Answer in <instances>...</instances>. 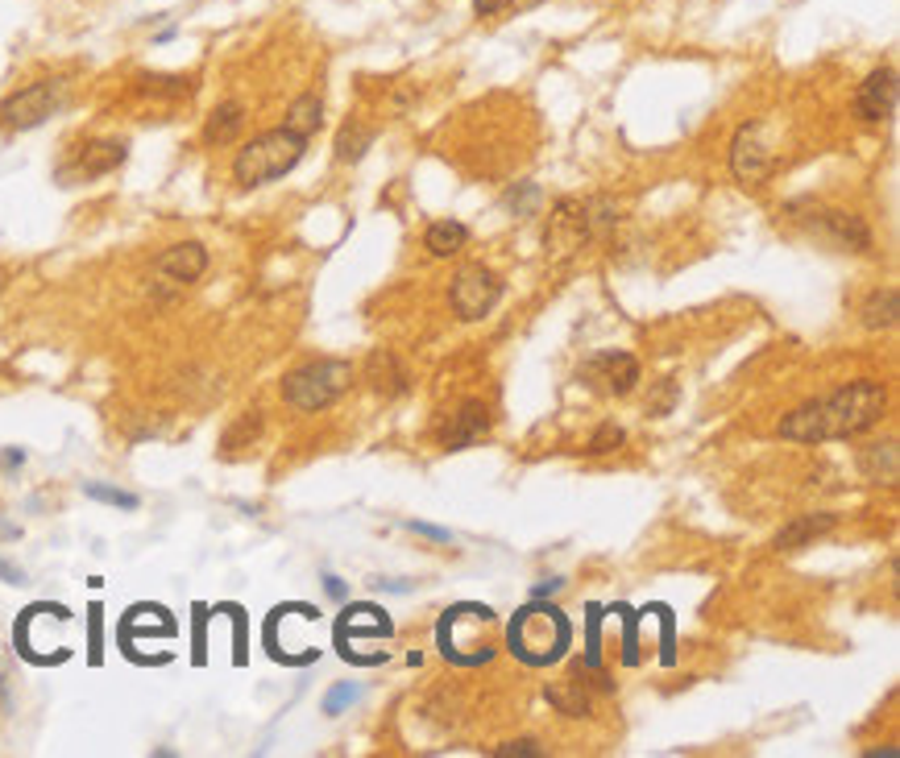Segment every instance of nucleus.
Wrapping results in <instances>:
<instances>
[{
	"mask_svg": "<svg viewBox=\"0 0 900 758\" xmlns=\"http://www.w3.org/2000/svg\"><path fill=\"white\" fill-rule=\"evenodd\" d=\"M71 96V80L55 75V80L25 83L22 92H13L9 100H0V129L9 133H25V129H38L46 124Z\"/></svg>",
	"mask_w": 900,
	"mask_h": 758,
	"instance_id": "39448f33",
	"label": "nucleus"
},
{
	"mask_svg": "<svg viewBox=\"0 0 900 758\" xmlns=\"http://www.w3.org/2000/svg\"><path fill=\"white\" fill-rule=\"evenodd\" d=\"M303 149H308V137H299L291 129L257 133L253 142L241 145V154L232 163V179L241 187H266L283 175H291L303 158Z\"/></svg>",
	"mask_w": 900,
	"mask_h": 758,
	"instance_id": "7ed1b4c3",
	"label": "nucleus"
},
{
	"mask_svg": "<svg viewBox=\"0 0 900 758\" xmlns=\"http://www.w3.org/2000/svg\"><path fill=\"white\" fill-rule=\"evenodd\" d=\"M407 527H411L416 534H428V539H436V543H453V534L440 531V527H428V522H407Z\"/></svg>",
	"mask_w": 900,
	"mask_h": 758,
	"instance_id": "7c9ffc66",
	"label": "nucleus"
},
{
	"mask_svg": "<svg viewBox=\"0 0 900 758\" xmlns=\"http://www.w3.org/2000/svg\"><path fill=\"white\" fill-rule=\"evenodd\" d=\"M357 700V688L353 684H336L333 693H328V697H324V713H340V709H345V705H353Z\"/></svg>",
	"mask_w": 900,
	"mask_h": 758,
	"instance_id": "c85d7f7f",
	"label": "nucleus"
},
{
	"mask_svg": "<svg viewBox=\"0 0 900 758\" xmlns=\"http://www.w3.org/2000/svg\"><path fill=\"white\" fill-rule=\"evenodd\" d=\"M731 170L739 183H764L776 170V149L768 142V129L759 121L743 124L731 142Z\"/></svg>",
	"mask_w": 900,
	"mask_h": 758,
	"instance_id": "0eeeda50",
	"label": "nucleus"
},
{
	"mask_svg": "<svg viewBox=\"0 0 900 758\" xmlns=\"http://www.w3.org/2000/svg\"><path fill=\"white\" fill-rule=\"evenodd\" d=\"M859 472H863L867 481H876V485H897V477H900L897 444H892V440H884V444H867V448H859Z\"/></svg>",
	"mask_w": 900,
	"mask_h": 758,
	"instance_id": "dca6fc26",
	"label": "nucleus"
},
{
	"mask_svg": "<svg viewBox=\"0 0 900 758\" xmlns=\"http://www.w3.org/2000/svg\"><path fill=\"white\" fill-rule=\"evenodd\" d=\"M257 435H262V410H245V414H237V423L225 431V440H220V452H225V456H232V452L250 448Z\"/></svg>",
	"mask_w": 900,
	"mask_h": 758,
	"instance_id": "4be33fe9",
	"label": "nucleus"
},
{
	"mask_svg": "<svg viewBox=\"0 0 900 758\" xmlns=\"http://www.w3.org/2000/svg\"><path fill=\"white\" fill-rule=\"evenodd\" d=\"M681 402V382H672V377H664L660 386H656V394L648 398V414L651 419H664V414H672V407Z\"/></svg>",
	"mask_w": 900,
	"mask_h": 758,
	"instance_id": "393cba45",
	"label": "nucleus"
},
{
	"mask_svg": "<svg viewBox=\"0 0 900 758\" xmlns=\"http://www.w3.org/2000/svg\"><path fill=\"white\" fill-rule=\"evenodd\" d=\"M320 124H324V100H320L315 92L295 96L291 108H287V121H283V129H291V133H299V137H308V142H312L315 133H320Z\"/></svg>",
	"mask_w": 900,
	"mask_h": 758,
	"instance_id": "6ab92c4d",
	"label": "nucleus"
},
{
	"mask_svg": "<svg viewBox=\"0 0 900 758\" xmlns=\"http://www.w3.org/2000/svg\"><path fill=\"white\" fill-rule=\"evenodd\" d=\"M586 377H598L602 389H610V394H631L635 382H639V361L623 349L598 352L586 365Z\"/></svg>",
	"mask_w": 900,
	"mask_h": 758,
	"instance_id": "9d476101",
	"label": "nucleus"
},
{
	"mask_svg": "<svg viewBox=\"0 0 900 758\" xmlns=\"http://www.w3.org/2000/svg\"><path fill=\"white\" fill-rule=\"evenodd\" d=\"M125 154H129L125 142H92L80 149L75 175H80V179H100V175H108V170H117V166L125 163Z\"/></svg>",
	"mask_w": 900,
	"mask_h": 758,
	"instance_id": "f3484780",
	"label": "nucleus"
},
{
	"mask_svg": "<svg viewBox=\"0 0 900 758\" xmlns=\"http://www.w3.org/2000/svg\"><path fill=\"white\" fill-rule=\"evenodd\" d=\"M568 642H573V622L565 617L561 605H552L544 597L527 601L524 610L511 617V626H506V647H511L515 659H524L527 667L561 663Z\"/></svg>",
	"mask_w": 900,
	"mask_h": 758,
	"instance_id": "f03ea898",
	"label": "nucleus"
},
{
	"mask_svg": "<svg viewBox=\"0 0 900 758\" xmlns=\"http://www.w3.org/2000/svg\"><path fill=\"white\" fill-rule=\"evenodd\" d=\"M511 0H473V13L478 17H494V13H503Z\"/></svg>",
	"mask_w": 900,
	"mask_h": 758,
	"instance_id": "c756f323",
	"label": "nucleus"
},
{
	"mask_svg": "<svg viewBox=\"0 0 900 758\" xmlns=\"http://www.w3.org/2000/svg\"><path fill=\"white\" fill-rule=\"evenodd\" d=\"M897 290L884 287V290H872L867 294V303H863V328L867 332H884L897 324Z\"/></svg>",
	"mask_w": 900,
	"mask_h": 758,
	"instance_id": "412c9836",
	"label": "nucleus"
},
{
	"mask_svg": "<svg viewBox=\"0 0 900 758\" xmlns=\"http://www.w3.org/2000/svg\"><path fill=\"white\" fill-rule=\"evenodd\" d=\"M855 112L859 121H892L897 112V71L892 67H876L867 80L859 83L855 96Z\"/></svg>",
	"mask_w": 900,
	"mask_h": 758,
	"instance_id": "6e6552de",
	"label": "nucleus"
},
{
	"mask_svg": "<svg viewBox=\"0 0 900 758\" xmlns=\"http://www.w3.org/2000/svg\"><path fill=\"white\" fill-rule=\"evenodd\" d=\"M817 232L830 237L838 249H855V253H867V249H872V232H867V225H863L859 216H851V212H821V216H817Z\"/></svg>",
	"mask_w": 900,
	"mask_h": 758,
	"instance_id": "ddd939ff",
	"label": "nucleus"
},
{
	"mask_svg": "<svg viewBox=\"0 0 900 758\" xmlns=\"http://www.w3.org/2000/svg\"><path fill=\"white\" fill-rule=\"evenodd\" d=\"M84 493L92 497V502H105V506H117V510H137V506H142L137 493H125V490H117V485H100V481H87Z\"/></svg>",
	"mask_w": 900,
	"mask_h": 758,
	"instance_id": "b1692460",
	"label": "nucleus"
},
{
	"mask_svg": "<svg viewBox=\"0 0 900 758\" xmlns=\"http://www.w3.org/2000/svg\"><path fill=\"white\" fill-rule=\"evenodd\" d=\"M469 245V228L461 220H436V225L423 232V249L432 257H457Z\"/></svg>",
	"mask_w": 900,
	"mask_h": 758,
	"instance_id": "aec40b11",
	"label": "nucleus"
},
{
	"mask_svg": "<svg viewBox=\"0 0 900 758\" xmlns=\"http://www.w3.org/2000/svg\"><path fill=\"white\" fill-rule=\"evenodd\" d=\"M485 435H490V410H485V402L469 398V402H461L457 414L440 428V444L448 452H465L473 448V444H482Z\"/></svg>",
	"mask_w": 900,
	"mask_h": 758,
	"instance_id": "1a4fd4ad",
	"label": "nucleus"
},
{
	"mask_svg": "<svg viewBox=\"0 0 900 758\" xmlns=\"http://www.w3.org/2000/svg\"><path fill=\"white\" fill-rule=\"evenodd\" d=\"M353 382V365L349 361H336V357H320V361H308L283 377V402L291 410H303V414H315V410H328L349 389Z\"/></svg>",
	"mask_w": 900,
	"mask_h": 758,
	"instance_id": "20e7f679",
	"label": "nucleus"
},
{
	"mask_svg": "<svg viewBox=\"0 0 900 758\" xmlns=\"http://www.w3.org/2000/svg\"><path fill=\"white\" fill-rule=\"evenodd\" d=\"M536 204H540V187L536 183H524L519 191H511V207H515V216H527Z\"/></svg>",
	"mask_w": 900,
	"mask_h": 758,
	"instance_id": "cd10ccee",
	"label": "nucleus"
},
{
	"mask_svg": "<svg viewBox=\"0 0 900 758\" xmlns=\"http://www.w3.org/2000/svg\"><path fill=\"white\" fill-rule=\"evenodd\" d=\"M499 299H503V278L485 266H465L453 278V290H448V303L457 311V320H469V324L485 320Z\"/></svg>",
	"mask_w": 900,
	"mask_h": 758,
	"instance_id": "423d86ee",
	"label": "nucleus"
},
{
	"mask_svg": "<svg viewBox=\"0 0 900 758\" xmlns=\"http://www.w3.org/2000/svg\"><path fill=\"white\" fill-rule=\"evenodd\" d=\"M835 514H796L789 527H780L772 539L776 552H796V548H809L817 534L835 531Z\"/></svg>",
	"mask_w": 900,
	"mask_h": 758,
	"instance_id": "2eb2a0df",
	"label": "nucleus"
},
{
	"mask_svg": "<svg viewBox=\"0 0 900 758\" xmlns=\"http://www.w3.org/2000/svg\"><path fill=\"white\" fill-rule=\"evenodd\" d=\"M245 129V104L225 100L212 108V117L204 121V142L208 145H232Z\"/></svg>",
	"mask_w": 900,
	"mask_h": 758,
	"instance_id": "a211bd4d",
	"label": "nucleus"
},
{
	"mask_svg": "<svg viewBox=\"0 0 900 758\" xmlns=\"http://www.w3.org/2000/svg\"><path fill=\"white\" fill-rule=\"evenodd\" d=\"M623 440H627V435H623V428H619V423H602V428L589 435L586 452H589V456H607V452H614L619 444H623Z\"/></svg>",
	"mask_w": 900,
	"mask_h": 758,
	"instance_id": "a878e982",
	"label": "nucleus"
},
{
	"mask_svg": "<svg viewBox=\"0 0 900 758\" xmlns=\"http://www.w3.org/2000/svg\"><path fill=\"white\" fill-rule=\"evenodd\" d=\"M0 576H4L9 585H25V573H22V568H13V564H4V560H0Z\"/></svg>",
	"mask_w": 900,
	"mask_h": 758,
	"instance_id": "2f4dec72",
	"label": "nucleus"
},
{
	"mask_svg": "<svg viewBox=\"0 0 900 758\" xmlns=\"http://www.w3.org/2000/svg\"><path fill=\"white\" fill-rule=\"evenodd\" d=\"M589 676H593V672H589L586 663H577L565 679H556V684L548 688V705H552L556 713H565V718H586L589 713Z\"/></svg>",
	"mask_w": 900,
	"mask_h": 758,
	"instance_id": "f8f14e48",
	"label": "nucleus"
},
{
	"mask_svg": "<svg viewBox=\"0 0 900 758\" xmlns=\"http://www.w3.org/2000/svg\"><path fill=\"white\" fill-rule=\"evenodd\" d=\"M22 460H25V452H22V448H13V452H4V456H0V465H9V469H17Z\"/></svg>",
	"mask_w": 900,
	"mask_h": 758,
	"instance_id": "72a5a7b5",
	"label": "nucleus"
},
{
	"mask_svg": "<svg viewBox=\"0 0 900 758\" xmlns=\"http://www.w3.org/2000/svg\"><path fill=\"white\" fill-rule=\"evenodd\" d=\"M0 287H4V278H0Z\"/></svg>",
	"mask_w": 900,
	"mask_h": 758,
	"instance_id": "f704fd0d",
	"label": "nucleus"
},
{
	"mask_svg": "<svg viewBox=\"0 0 900 758\" xmlns=\"http://www.w3.org/2000/svg\"><path fill=\"white\" fill-rule=\"evenodd\" d=\"M324 589H328V597H336V601H345V585H340L336 576H324Z\"/></svg>",
	"mask_w": 900,
	"mask_h": 758,
	"instance_id": "473e14b6",
	"label": "nucleus"
},
{
	"mask_svg": "<svg viewBox=\"0 0 900 758\" xmlns=\"http://www.w3.org/2000/svg\"><path fill=\"white\" fill-rule=\"evenodd\" d=\"M494 758H544V746H540L536 738H515V742H506V746H499Z\"/></svg>",
	"mask_w": 900,
	"mask_h": 758,
	"instance_id": "bb28decb",
	"label": "nucleus"
},
{
	"mask_svg": "<svg viewBox=\"0 0 900 758\" xmlns=\"http://www.w3.org/2000/svg\"><path fill=\"white\" fill-rule=\"evenodd\" d=\"M370 145H374V133H370V129H361V124H345V129H340V137H336V158H340V163H357Z\"/></svg>",
	"mask_w": 900,
	"mask_h": 758,
	"instance_id": "5701e85b",
	"label": "nucleus"
},
{
	"mask_svg": "<svg viewBox=\"0 0 900 758\" xmlns=\"http://www.w3.org/2000/svg\"><path fill=\"white\" fill-rule=\"evenodd\" d=\"M365 377H370V386H374L382 398H398V394H407V389H411V373L398 365V357L391 349L370 352Z\"/></svg>",
	"mask_w": 900,
	"mask_h": 758,
	"instance_id": "4468645a",
	"label": "nucleus"
},
{
	"mask_svg": "<svg viewBox=\"0 0 900 758\" xmlns=\"http://www.w3.org/2000/svg\"><path fill=\"white\" fill-rule=\"evenodd\" d=\"M888 407V389L876 377H855L842 389L796 407L793 414L780 419V440L793 444H826V440H855L863 431L879 423V414Z\"/></svg>",
	"mask_w": 900,
	"mask_h": 758,
	"instance_id": "f257e3e1",
	"label": "nucleus"
},
{
	"mask_svg": "<svg viewBox=\"0 0 900 758\" xmlns=\"http://www.w3.org/2000/svg\"><path fill=\"white\" fill-rule=\"evenodd\" d=\"M204 269H208V249L200 245V241L170 245L167 253L158 257V274L170 278V282H179V287H188V282H195V278H204Z\"/></svg>",
	"mask_w": 900,
	"mask_h": 758,
	"instance_id": "9b49d317",
	"label": "nucleus"
}]
</instances>
